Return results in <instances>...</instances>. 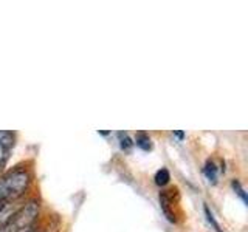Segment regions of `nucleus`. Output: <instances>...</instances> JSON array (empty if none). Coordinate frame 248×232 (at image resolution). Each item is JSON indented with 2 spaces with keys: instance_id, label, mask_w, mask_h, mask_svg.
<instances>
[{
  "instance_id": "f257e3e1",
  "label": "nucleus",
  "mask_w": 248,
  "mask_h": 232,
  "mask_svg": "<svg viewBox=\"0 0 248 232\" xmlns=\"http://www.w3.org/2000/svg\"><path fill=\"white\" fill-rule=\"evenodd\" d=\"M31 184V175L27 169L17 167L0 176V212L11 203L20 198Z\"/></svg>"
},
{
  "instance_id": "f03ea898",
  "label": "nucleus",
  "mask_w": 248,
  "mask_h": 232,
  "mask_svg": "<svg viewBox=\"0 0 248 232\" xmlns=\"http://www.w3.org/2000/svg\"><path fill=\"white\" fill-rule=\"evenodd\" d=\"M203 172H205V176L208 178L209 181H213V183L216 181V178H217V167H216V164H214L213 161H208L206 162Z\"/></svg>"
},
{
  "instance_id": "7ed1b4c3",
  "label": "nucleus",
  "mask_w": 248,
  "mask_h": 232,
  "mask_svg": "<svg viewBox=\"0 0 248 232\" xmlns=\"http://www.w3.org/2000/svg\"><path fill=\"white\" fill-rule=\"evenodd\" d=\"M169 180H170V176H169V170L168 169H160L158 172L155 174V183H157L158 186L168 184Z\"/></svg>"
},
{
  "instance_id": "20e7f679",
  "label": "nucleus",
  "mask_w": 248,
  "mask_h": 232,
  "mask_svg": "<svg viewBox=\"0 0 248 232\" xmlns=\"http://www.w3.org/2000/svg\"><path fill=\"white\" fill-rule=\"evenodd\" d=\"M137 145H138V147H141L143 150H151V147H152V144H151V138L147 136L146 133H140V135L137 136Z\"/></svg>"
},
{
  "instance_id": "39448f33",
  "label": "nucleus",
  "mask_w": 248,
  "mask_h": 232,
  "mask_svg": "<svg viewBox=\"0 0 248 232\" xmlns=\"http://www.w3.org/2000/svg\"><path fill=\"white\" fill-rule=\"evenodd\" d=\"M205 215H206V218H208V221L213 224L214 226V229H216V232H222V229L219 228V224H217V221L214 220V215L211 214V211L208 209V206H205Z\"/></svg>"
},
{
  "instance_id": "423d86ee",
  "label": "nucleus",
  "mask_w": 248,
  "mask_h": 232,
  "mask_svg": "<svg viewBox=\"0 0 248 232\" xmlns=\"http://www.w3.org/2000/svg\"><path fill=\"white\" fill-rule=\"evenodd\" d=\"M0 232H16L14 228H13V223L10 221V218L0 221Z\"/></svg>"
},
{
  "instance_id": "0eeeda50",
  "label": "nucleus",
  "mask_w": 248,
  "mask_h": 232,
  "mask_svg": "<svg viewBox=\"0 0 248 232\" xmlns=\"http://www.w3.org/2000/svg\"><path fill=\"white\" fill-rule=\"evenodd\" d=\"M120 138H121V147L123 149H129V147L132 145V141H130V138L127 136V135H120Z\"/></svg>"
},
{
  "instance_id": "6e6552de",
  "label": "nucleus",
  "mask_w": 248,
  "mask_h": 232,
  "mask_svg": "<svg viewBox=\"0 0 248 232\" xmlns=\"http://www.w3.org/2000/svg\"><path fill=\"white\" fill-rule=\"evenodd\" d=\"M232 186H234V189L237 188V193H239V195H240V197H242V200H244V203H247V195H245V192H244V189H242V188H240V184H239L237 181H234V183H232Z\"/></svg>"
},
{
  "instance_id": "1a4fd4ad",
  "label": "nucleus",
  "mask_w": 248,
  "mask_h": 232,
  "mask_svg": "<svg viewBox=\"0 0 248 232\" xmlns=\"http://www.w3.org/2000/svg\"><path fill=\"white\" fill-rule=\"evenodd\" d=\"M174 133H175L178 138H183V136H185V135H183V131H174Z\"/></svg>"
},
{
  "instance_id": "9d476101",
  "label": "nucleus",
  "mask_w": 248,
  "mask_h": 232,
  "mask_svg": "<svg viewBox=\"0 0 248 232\" xmlns=\"http://www.w3.org/2000/svg\"><path fill=\"white\" fill-rule=\"evenodd\" d=\"M27 232H34V231H27Z\"/></svg>"
}]
</instances>
